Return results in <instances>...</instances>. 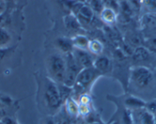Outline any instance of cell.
Instances as JSON below:
<instances>
[{
  "label": "cell",
  "instance_id": "6da1fadb",
  "mask_svg": "<svg viewBox=\"0 0 156 124\" xmlns=\"http://www.w3.org/2000/svg\"><path fill=\"white\" fill-rule=\"evenodd\" d=\"M43 98L46 106L51 110H57L61 109L64 104L58 83L50 78H46L44 82Z\"/></svg>",
  "mask_w": 156,
  "mask_h": 124
},
{
  "label": "cell",
  "instance_id": "7a4b0ae2",
  "mask_svg": "<svg viewBox=\"0 0 156 124\" xmlns=\"http://www.w3.org/2000/svg\"><path fill=\"white\" fill-rule=\"evenodd\" d=\"M101 75V73L94 66L82 69L78 73L73 88L77 92H83V94L84 91L89 89L94 82Z\"/></svg>",
  "mask_w": 156,
  "mask_h": 124
},
{
  "label": "cell",
  "instance_id": "3957f363",
  "mask_svg": "<svg viewBox=\"0 0 156 124\" xmlns=\"http://www.w3.org/2000/svg\"><path fill=\"white\" fill-rule=\"evenodd\" d=\"M48 68L51 79L57 83H63L66 72V59L60 54L49 57Z\"/></svg>",
  "mask_w": 156,
  "mask_h": 124
},
{
  "label": "cell",
  "instance_id": "277c9868",
  "mask_svg": "<svg viewBox=\"0 0 156 124\" xmlns=\"http://www.w3.org/2000/svg\"><path fill=\"white\" fill-rule=\"evenodd\" d=\"M66 72L63 84L68 87L73 88L76 82L78 73L82 69V67L73 56V53L66 54Z\"/></svg>",
  "mask_w": 156,
  "mask_h": 124
},
{
  "label": "cell",
  "instance_id": "5b68a950",
  "mask_svg": "<svg viewBox=\"0 0 156 124\" xmlns=\"http://www.w3.org/2000/svg\"><path fill=\"white\" fill-rule=\"evenodd\" d=\"M130 78L136 87L145 89L153 81V74L146 67L136 66L132 69Z\"/></svg>",
  "mask_w": 156,
  "mask_h": 124
},
{
  "label": "cell",
  "instance_id": "8992f818",
  "mask_svg": "<svg viewBox=\"0 0 156 124\" xmlns=\"http://www.w3.org/2000/svg\"><path fill=\"white\" fill-rule=\"evenodd\" d=\"M71 13L76 16L80 24H88L93 21L95 12L89 5L84 4L81 1H76L72 4Z\"/></svg>",
  "mask_w": 156,
  "mask_h": 124
},
{
  "label": "cell",
  "instance_id": "52a82bcc",
  "mask_svg": "<svg viewBox=\"0 0 156 124\" xmlns=\"http://www.w3.org/2000/svg\"><path fill=\"white\" fill-rule=\"evenodd\" d=\"M72 53L83 69L94 66V59L92 56V53H90L88 50L73 48Z\"/></svg>",
  "mask_w": 156,
  "mask_h": 124
},
{
  "label": "cell",
  "instance_id": "ba28073f",
  "mask_svg": "<svg viewBox=\"0 0 156 124\" xmlns=\"http://www.w3.org/2000/svg\"><path fill=\"white\" fill-rule=\"evenodd\" d=\"M140 27L145 31L156 29V13L145 12L139 20Z\"/></svg>",
  "mask_w": 156,
  "mask_h": 124
},
{
  "label": "cell",
  "instance_id": "9c48e42d",
  "mask_svg": "<svg viewBox=\"0 0 156 124\" xmlns=\"http://www.w3.org/2000/svg\"><path fill=\"white\" fill-rule=\"evenodd\" d=\"M66 113L72 119H75L79 116V103L76 102L73 97H69L63 104Z\"/></svg>",
  "mask_w": 156,
  "mask_h": 124
},
{
  "label": "cell",
  "instance_id": "30bf717a",
  "mask_svg": "<svg viewBox=\"0 0 156 124\" xmlns=\"http://www.w3.org/2000/svg\"><path fill=\"white\" fill-rule=\"evenodd\" d=\"M100 17L102 22L108 25H112L116 22L118 15L113 8L104 6L100 13Z\"/></svg>",
  "mask_w": 156,
  "mask_h": 124
},
{
  "label": "cell",
  "instance_id": "8fae6325",
  "mask_svg": "<svg viewBox=\"0 0 156 124\" xmlns=\"http://www.w3.org/2000/svg\"><path fill=\"white\" fill-rule=\"evenodd\" d=\"M94 67L103 75L110 71L112 69V62L107 56L100 55L94 60Z\"/></svg>",
  "mask_w": 156,
  "mask_h": 124
},
{
  "label": "cell",
  "instance_id": "7c38bea8",
  "mask_svg": "<svg viewBox=\"0 0 156 124\" xmlns=\"http://www.w3.org/2000/svg\"><path fill=\"white\" fill-rule=\"evenodd\" d=\"M64 23L65 28L70 31H76L80 29L81 24L79 22L76 15L70 13L64 17Z\"/></svg>",
  "mask_w": 156,
  "mask_h": 124
},
{
  "label": "cell",
  "instance_id": "4fadbf2b",
  "mask_svg": "<svg viewBox=\"0 0 156 124\" xmlns=\"http://www.w3.org/2000/svg\"><path fill=\"white\" fill-rule=\"evenodd\" d=\"M145 103L143 100L134 96H129L124 100V104L127 109H133V110H139V109L145 108Z\"/></svg>",
  "mask_w": 156,
  "mask_h": 124
},
{
  "label": "cell",
  "instance_id": "5bb4252c",
  "mask_svg": "<svg viewBox=\"0 0 156 124\" xmlns=\"http://www.w3.org/2000/svg\"><path fill=\"white\" fill-rule=\"evenodd\" d=\"M57 47L59 48L61 52L64 53H71L73 50V42L71 39H68L67 37H59L56 40Z\"/></svg>",
  "mask_w": 156,
  "mask_h": 124
},
{
  "label": "cell",
  "instance_id": "9a60e30c",
  "mask_svg": "<svg viewBox=\"0 0 156 124\" xmlns=\"http://www.w3.org/2000/svg\"><path fill=\"white\" fill-rule=\"evenodd\" d=\"M71 40L74 48L88 50V45H89L90 40L86 36L82 35V34H76Z\"/></svg>",
  "mask_w": 156,
  "mask_h": 124
},
{
  "label": "cell",
  "instance_id": "2e32d148",
  "mask_svg": "<svg viewBox=\"0 0 156 124\" xmlns=\"http://www.w3.org/2000/svg\"><path fill=\"white\" fill-rule=\"evenodd\" d=\"M149 56L150 53L148 50L143 46H139V47H136L133 50V58L135 61H137V62L147 60Z\"/></svg>",
  "mask_w": 156,
  "mask_h": 124
},
{
  "label": "cell",
  "instance_id": "e0dca14e",
  "mask_svg": "<svg viewBox=\"0 0 156 124\" xmlns=\"http://www.w3.org/2000/svg\"><path fill=\"white\" fill-rule=\"evenodd\" d=\"M139 111L138 114V119L139 124H154V115L145 110V108L136 110Z\"/></svg>",
  "mask_w": 156,
  "mask_h": 124
},
{
  "label": "cell",
  "instance_id": "ac0fdd59",
  "mask_svg": "<svg viewBox=\"0 0 156 124\" xmlns=\"http://www.w3.org/2000/svg\"><path fill=\"white\" fill-rule=\"evenodd\" d=\"M56 124H73V119L67 115L64 110V106L61 107V110L55 117Z\"/></svg>",
  "mask_w": 156,
  "mask_h": 124
},
{
  "label": "cell",
  "instance_id": "d6986e66",
  "mask_svg": "<svg viewBox=\"0 0 156 124\" xmlns=\"http://www.w3.org/2000/svg\"><path fill=\"white\" fill-rule=\"evenodd\" d=\"M88 51L92 54L100 56L103 51V45L100 40H90L88 45Z\"/></svg>",
  "mask_w": 156,
  "mask_h": 124
},
{
  "label": "cell",
  "instance_id": "ffe728a7",
  "mask_svg": "<svg viewBox=\"0 0 156 124\" xmlns=\"http://www.w3.org/2000/svg\"><path fill=\"white\" fill-rule=\"evenodd\" d=\"M127 44L131 46L133 48L142 46V38L140 34L136 33H130L127 34Z\"/></svg>",
  "mask_w": 156,
  "mask_h": 124
},
{
  "label": "cell",
  "instance_id": "44dd1931",
  "mask_svg": "<svg viewBox=\"0 0 156 124\" xmlns=\"http://www.w3.org/2000/svg\"><path fill=\"white\" fill-rule=\"evenodd\" d=\"M11 41V35L6 29L0 28V47H6Z\"/></svg>",
  "mask_w": 156,
  "mask_h": 124
},
{
  "label": "cell",
  "instance_id": "7402d4cb",
  "mask_svg": "<svg viewBox=\"0 0 156 124\" xmlns=\"http://www.w3.org/2000/svg\"><path fill=\"white\" fill-rule=\"evenodd\" d=\"M139 2L146 12L156 13V0H139Z\"/></svg>",
  "mask_w": 156,
  "mask_h": 124
},
{
  "label": "cell",
  "instance_id": "603a6c76",
  "mask_svg": "<svg viewBox=\"0 0 156 124\" xmlns=\"http://www.w3.org/2000/svg\"><path fill=\"white\" fill-rule=\"evenodd\" d=\"M90 6L92 8L94 12H97L100 14V12L104 8L103 0H90Z\"/></svg>",
  "mask_w": 156,
  "mask_h": 124
},
{
  "label": "cell",
  "instance_id": "cb8c5ba5",
  "mask_svg": "<svg viewBox=\"0 0 156 124\" xmlns=\"http://www.w3.org/2000/svg\"><path fill=\"white\" fill-rule=\"evenodd\" d=\"M91 113L90 104H79V116L86 118Z\"/></svg>",
  "mask_w": 156,
  "mask_h": 124
},
{
  "label": "cell",
  "instance_id": "d4e9b609",
  "mask_svg": "<svg viewBox=\"0 0 156 124\" xmlns=\"http://www.w3.org/2000/svg\"><path fill=\"white\" fill-rule=\"evenodd\" d=\"M145 110H148V112H150L151 113H152L153 115L156 113V100H152V101H150L148 102L145 103Z\"/></svg>",
  "mask_w": 156,
  "mask_h": 124
},
{
  "label": "cell",
  "instance_id": "484cf974",
  "mask_svg": "<svg viewBox=\"0 0 156 124\" xmlns=\"http://www.w3.org/2000/svg\"><path fill=\"white\" fill-rule=\"evenodd\" d=\"M91 98L89 95L87 93L81 94L79 98V104H90Z\"/></svg>",
  "mask_w": 156,
  "mask_h": 124
},
{
  "label": "cell",
  "instance_id": "4316f807",
  "mask_svg": "<svg viewBox=\"0 0 156 124\" xmlns=\"http://www.w3.org/2000/svg\"><path fill=\"white\" fill-rule=\"evenodd\" d=\"M146 44H148L149 47H151V48L155 49L156 50V36H153V37H149V38L146 40Z\"/></svg>",
  "mask_w": 156,
  "mask_h": 124
},
{
  "label": "cell",
  "instance_id": "83f0119b",
  "mask_svg": "<svg viewBox=\"0 0 156 124\" xmlns=\"http://www.w3.org/2000/svg\"><path fill=\"white\" fill-rule=\"evenodd\" d=\"M9 50L7 47H0V61L2 60L5 58Z\"/></svg>",
  "mask_w": 156,
  "mask_h": 124
},
{
  "label": "cell",
  "instance_id": "f1b7e54d",
  "mask_svg": "<svg viewBox=\"0 0 156 124\" xmlns=\"http://www.w3.org/2000/svg\"><path fill=\"white\" fill-rule=\"evenodd\" d=\"M2 120L4 124H18L17 122H16V121H15L14 119H12L11 117H9V116H5Z\"/></svg>",
  "mask_w": 156,
  "mask_h": 124
},
{
  "label": "cell",
  "instance_id": "f546056e",
  "mask_svg": "<svg viewBox=\"0 0 156 124\" xmlns=\"http://www.w3.org/2000/svg\"><path fill=\"white\" fill-rule=\"evenodd\" d=\"M45 124H56L55 120V118L53 117H48L47 119H46Z\"/></svg>",
  "mask_w": 156,
  "mask_h": 124
},
{
  "label": "cell",
  "instance_id": "4dcf8cb0",
  "mask_svg": "<svg viewBox=\"0 0 156 124\" xmlns=\"http://www.w3.org/2000/svg\"><path fill=\"white\" fill-rule=\"evenodd\" d=\"M5 117V112L2 108H0V120H2Z\"/></svg>",
  "mask_w": 156,
  "mask_h": 124
},
{
  "label": "cell",
  "instance_id": "1f68e13d",
  "mask_svg": "<svg viewBox=\"0 0 156 124\" xmlns=\"http://www.w3.org/2000/svg\"><path fill=\"white\" fill-rule=\"evenodd\" d=\"M3 11H4V5L3 3L0 1V15H2Z\"/></svg>",
  "mask_w": 156,
  "mask_h": 124
},
{
  "label": "cell",
  "instance_id": "d6a6232c",
  "mask_svg": "<svg viewBox=\"0 0 156 124\" xmlns=\"http://www.w3.org/2000/svg\"><path fill=\"white\" fill-rule=\"evenodd\" d=\"M88 124H105V123H103V122H91V123H88Z\"/></svg>",
  "mask_w": 156,
  "mask_h": 124
},
{
  "label": "cell",
  "instance_id": "836d02e7",
  "mask_svg": "<svg viewBox=\"0 0 156 124\" xmlns=\"http://www.w3.org/2000/svg\"><path fill=\"white\" fill-rule=\"evenodd\" d=\"M154 124H156V113L154 114Z\"/></svg>",
  "mask_w": 156,
  "mask_h": 124
},
{
  "label": "cell",
  "instance_id": "e575fe53",
  "mask_svg": "<svg viewBox=\"0 0 156 124\" xmlns=\"http://www.w3.org/2000/svg\"><path fill=\"white\" fill-rule=\"evenodd\" d=\"M0 124H4L3 122H2V120H0Z\"/></svg>",
  "mask_w": 156,
  "mask_h": 124
},
{
  "label": "cell",
  "instance_id": "d590c367",
  "mask_svg": "<svg viewBox=\"0 0 156 124\" xmlns=\"http://www.w3.org/2000/svg\"><path fill=\"white\" fill-rule=\"evenodd\" d=\"M0 108H2V103L0 102Z\"/></svg>",
  "mask_w": 156,
  "mask_h": 124
},
{
  "label": "cell",
  "instance_id": "8d00e7d4",
  "mask_svg": "<svg viewBox=\"0 0 156 124\" xmlns=\"http://www.w3.org/2000/svg\"><path fill=\"white\" fill-rule=\"evenodd\" d=\"M114 1H118V0H114ZM121 0H119V2H120Z\"/></svg>",
  "mask_w": 156,
  "mask_h": 124
},
{
  "label": "cell",
  "instance_id": "74e56055",
  "mask_svg": "<svg viewBox=\"0 0 156 124\" xmlns=\"http://www.w3.org/2000/svg\"><path fill=\"white\" fill-rule=\"evenodd\" d=\"M79 1H81V0H79ZM81 2H82V1H81Z\"/></svg>",
  "mask_w": 156,
  "mask_h": 124
},
{
  "label": "cell",
  "instance_id": "f35d334b",
  "mask_svg": "<svg viewBox=\"0 0 156 124\" xmlns=\"http://www.w3.org/2000/svg\"><path fill=\"white\" fill-rule=\"evenodd\" d=\"M6 1H8V0H6Z\"/></svg>",
  "mask_w": 156,
  "mask_h": 124
},
{
  "label": "cell",
  "instance_id": "ab89813d",
  "mask_svg": "<svg viewBox=\"0 0 156 124\" xmlns=\"http://www.w3.org/2000/svg\"><path fill=\"white\" fill-rule=\"evenodd\" d=\"M80 124H81V123H80Z\"/></svg>",
  "mask_w": 156,
  "mask_h": 124
}]
</instances>
